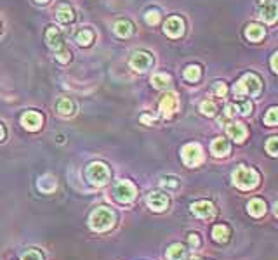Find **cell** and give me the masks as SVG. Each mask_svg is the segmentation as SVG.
<instances>
[{"instance_id":"7","label":"cell","mask_w":278,"mask_h":260,"mask_svg":"<svg viewBox=\"0 0 278 260\" xmlns=\"http://www.w3.org/2000/svg\"><path fill=\"white\" fill-rule=\"evenodd\" d=\"M183 161L188 165V167H197V165L202 163V160H204V153H202V148L198 144H186L185 148H183Z\"/></svg>"},{"instance_id":"6","label":"cell","mask_w":278,"mask_h":260,"mask_svg":"<svg viewBox=\"0 0 278 260\" xmlns=\"http://www.w3.org/2000/svg\"><path fill=\"white\" fill-rule=\"evenodd\" d=\"M113 194L120 203H130L136 198V187L130 180H120L115 184Z\"/></svg>"},{"instance_id":"33","label":"cell","mask_w":278,"mask_h":260,"mask_svg":"<svg viewBox=\"0 0 278 260\" xmlns=\"http://www.w3.org/2000/svg\"><path fill=\"white\" fill-rule=\"evenodd\" d=\"M21 260H42V255H40V251H37V250H28Z\"/></svg>"},{"instance_id":"11","label":"cell","mask_w":278,"mask_h":260,"mask_svg":"<svg viewBox=\"0 0 278 260\" xmlns=\"http://www.w3.org/2000/svg\"><path fill=\"white\" fill-rule=\"evenodd\" d=\"M179 106V101H178V96L174 92H167L162 96V101H160V111L165 118L172 116L176 113V109Z\"/></svg>"},{"instance_id":"1","label":"cell","mask_w":278,"mask_h":260,"mask_svg":"<svg viewBox=\"0 0 278 260\" xmlns=\"http://www.w3.org/2000/svg\"><path fill=\"white\" fill-rule=\"evenodd\" d=\"M46 42H47L49 47H51L52 51L56 52V58H58V61H61V63H68L70 61L71 52L66 49L61 30L56 28V26H49V28L46 30Z\"/></svg>"},{"instance_id":"3","label":"cell","mask_w":278,"mask_h":260,"mask_svg":"<svg viewBox=\"0 0 278 260\" xmlns=\"http://www.w3.org/2000/svg\"><path fill=\"white\" fill-rule=\"evenodd\" d=\"M89 224L97 232L108 231V229H111L115 225V213L110 208H106V206H99V208H96L92 212Z\"/></svg>"},{"instance_id":"8","label":"cell","mask_w":278,"mask_h":260,"mask_svg":"<svg viewBox=\"0 0 278 260\" xmlns=\"http://www.w3.org/2000/svg\"><path fill=\"white\" fill-rule=\"evenodd\" d=\"M259 7V16L262 18V21L268 23V25H273L276 21L278 11H276V2L275 0H259L257 2Z\"/></svg>"},{"instance_id":"31","label":"cell","mask_w":278,"mask_h":260,"mask_svg":"<svg viewBox=\"0 0 278 260\" xmlns=\"http://www.w3.org/2000/svg\"><path fill=\"white\" fill-rule=\"evenodd\" d=\"M226 92H228L226 84H223V82H216V84H214V94H216L217 97H224Z\"/></svg>"},{"instance_id":"38","label":"cell","mask_w":278,"mask_h":260,"mask_svg":"<svg viewBox=\"0 0 278 260\" xmlns=\"http://www.w3.org/2000/svg\"><path fill=\"white\" fill-rule=\"evenodd\" d=\"M276 58H278V54H276V52H275V54H273V58H271V70L273 71H275V73H276Z\"/></svg>"},{"instance_id":"22","label":"cell","mask_w":278,"mask_h":260,"mask_svg":"<svg viewBox=\"0 0 278 260\" xmlns=\"http://www.w3.org/2000/svg\"><path fill=\"white\" fill-rule=\"evenodd\" d=\"M75 40H77V44H78V45H84V47H87V45H91V44H92V40H94V33H92V30L84 28V30H80V32H77V35H75Z\"/></svg>"},{"instance_id":"20","label":"cell","mask_w":278,"mask_h":260,"mask_svg":"<svg viewBox=\"0 0 278 260\" xmlns=\"http://www.w3.org/2000/svg\"><path fill=\"white\" fill-rule=\"evenodd\" d=\"M75 103L68 97H63V99H59L58 103H56V111L59 113V115H65V116H70L75 113Z\"/></svg>"},{"instance_id":"16","label":"cell","mask_w":278,"mask_h":260,"mask_svg":"<svg viewBox=\"0 0 278 260\" xmlns=\"http://www.w3.org/2000/svg\"><path fill=\"white\" fill-rule=\"evenodd\" d=\"M210 149H212V154H214V156H217V158L226 156V154L230 153V142H228V139L217 137L216 141L212 142Z\"/></svg>"},{"instance_id":"4","label":"cell","mask_w":278,"mask_h":260,"mask_svg":"<svg viewBox=\"0 0 278 260\" xmlns=\"http://www.w3.org/2000/svg\"><path fill=\"white\" fill-rule=\"evenodd\" d=\"M233 182L238 186L240 189H254L259 184V173L254 168L238 167L233 172Z\"/></svg>"},{"instance_id":"24","label":"cell","mask_w":278,"mask_h":260,"mask_svg":"<svg viewBox=\"0 0 278 260\" xmlns=\"http://www.w3.org/2000/svg\"><path fill=\"white\" fill-rule=\"evenodd\" d=\"M167 257H169V260H183L186 257L185 246H183V244H179V243L172 244V246L167 250Z\"/></svg>"},{"instance_id":"5","label":"cell","mask_w":278,"mask_h":260,"mask_svg":"<svg viewBox=\"0 0 278 260\" xmlns=\"http://www.w3.org/2000/svg\"><path fill=\"white\" fill-rule=\"evenodd\" d=\"M85 175H87L89 182L92 186H104L110 180V168L104 163H101V161H94V163H91L87 167Z\"/></svg>"},{"instance_id":"9","label":"cell","mask_w":278,"mask_h":260,"mask_svg":"<svg viewBox=\"0 0 278 260\" xmlns=\"http://www.w3.org/2000/svg\"><path fill=\"white\" fill-rule=\"evenodd\" d=\"M129 65H130L132 70H136V71H146V70H150V68H152L153 58H152V54H148V52L137 51V52H134V54H132Z\"/></svg>"},{"instance_id":"2","label":"cell","mask_w":278,"mask_h":260,"mask_svg":"<svg viewBox=\"0 0 278 260\" xmlns=\"http://www.w3.org/2000/svg\"><path fill=\"white\" fill-rule=\"evenodd\" d=\"M262 90V82L261 78L257 77L255 73H245L242 78H240L238 84H235L233 87V94L235 96H252L257 97Z\"/></svg>"},{"instance_id":"23","label":"cell","mask_w":278,"mask_h":260,"mask_svg":"<svg viewBox=\"0 0 278 260\" xmlns=\"http://www.w3.org/2000/svg\"><path fill=\"white\" fill-rule=\"evenodd\" d=\"M39 189L42 193H52L56 189V179L52 175H44L39 180Z\"/></svg>"},{"instance_id":"10","label":"cell","mask_w":278,"mask_h":260,"mask_svg":"<svg viewBox=\"0 0 278 260\" xmlns=\"http://www.w3.org/2000/svg\"><path fill=\"white\" fill-rule=\"evenodd\" d=\"M165 35H169L171 39H179L185 33V21L179 16H171L164 25Z\"/></svg>"},{"instance_id":"12","label":"cell","mask_w":278,"mask_h":260,"mask_svg":"<svg viewBox=\"0 0 278 260\" xmlns=\"http://www.w3.org/2000/svg\"><path fill=\"white\" fill-rule=\"evenodd\" d=\"M146 203H148L150 208L155 210V212H162V210H165L169 206V196L160 193V191H153V193L148 194Z\"/></svg>"},{"instance_id":"37","label":"cell","mask_w":278,"mask_h":260,"mask_svg":"<svg viewBox=\"0 0 278 260\" xmlns=\"http://www.w3.org/2000/svg\"><path fill=\"white\" fill-rule=\"evenodd\" d=\"M188 241H190L191 246H198V244H200V239H198V234H195V232H191V234L188 236Z\"/></svg>"},{"instance_id":"14","label":"cell","mask_w":278,"mask_h":260,"mask_svg":"<svg viewBox=\"0 0 278 260\" xmlns=\"http://www.w3.org/2000/svg\"><path fill=\"white\" fill-rule=\"evenodd\" d=\"M191 212L200 218H210L216 213V208L210 201H197L191 205Z\"/></svg>"},{"instance_id":"25","label":"cell","mask_w":278,"mask_h":260,"mask_svg":"<svg viewBox=\"0 0 278 260\" xmlns=\"http://www.w3.org/2000/svg\"><path fill=\"white\" fill-rule=\"evenodd\" d=\"M185 78L188 82H198L202 78V68L198 65H190L185 68Z\"/></svg>"},{"instance_id":"15","label":"cell","mask_w":278,"mask_h":260,"mask_svg":"<svg viewBox=\"0 0 278 260\" xmlns=\"http://www.w3.org/2000/svg\"><path fill=\"white\" fill-rule=\"evenodd\" d=\"M226 132H228V135L233 139V141H236V142H242L243 139L247 137V129H245V125L243 123H230L228 125V129H226Z\"/></svg>"},{"instance_id":"21","label":"cell","mask_w":278,"mask_h":260,"mask_svg":"<svg viewBox=\"0 0 278 260\" xmlns=\"http://www.w3.org/2000/svg\"><path fill=\"white\" fill-rule=\"evenodd\" d=\"M264 28H262L261 25H255V23H252V25L247 26L245 30V37L250 40V42H259V40L264 37Z\"/></svg>"},{"instance_id":"34","label":"cell","mask_w":278,"mask_h":260,"mask_svg":"<svg viewBox=\"0 0 278 260\" xmlns=\"http://www.w3.org/2000/svg\"><path fill=\"white\" fill-rule=\"evenodd\" d=\"M238 111L242 113V115H250V113H252V103H250V101H243L238 106Z\"/></svg>"},{"instance_id":"30","label":"cell","mask_w":278,"mask_h":260,"mask_svg":"<svg viewBox=\"0 0 278 260\" xmlns=\"http://www.w3.org/2000/svg\"><path fill=\"white\" fill-rule=\"evenodd\" d=\"M145 20H146V23H148L150 26L157 25V23L160 21V13L157 9H150L148 13L145 14Z\"/></svg>"},{"instance_id":"17","label":"cell","mask_w":278,"mask_h":260,"mask_svg":"<svg viewBox=\"0 0 278 260\" xmlns=\"http://www.w3.org/2000/svg\"><path fill=\"white\" fill-rule=\"evenodd\" d=\"M56 18H58L59 23H63V25H68V23L75 20L73 9H71L68 4H61V6H58V9H56Z\"/></svg>"},{"instance_id":"28","label":"cell","mask_w":278,"mask_h":260,"mask_svg":"<svg viewBox=\"0 0 278 260\" xmlns=\"http://www.w3.org/2000/svg\"><path fill=\"white\" fill-rule=\"evenodd\" d=\"M276 122H278V109L273 106V108L268 109V113H266L264 123H266V125H269V127H275Z\"/></svg>"},{"instance_id":"41","label":"cell","mask_w":278,"mask_h":260,"mask_svg":"<svg viewBox=\"0 0 278 260\" xmlns=\"http://www.w3.org/2000/svg\"><path fill=\"white\" fill-rule=\"evenodd\" d=\"M190 260H202V258H190Z\"/></svg>"},{"instance_id":"29","label":"cell","mask_w":278,"mask_h":260,"mask_svg":"<svg viewBox=\"0 0 278 260\" xmlns=\"http://www.w3.org/2000/svg\"><path fill=\"white\" fill-rule=\"evenodd\" d=\"M200 111L204 113L205 116H214L216 115V104H214L212 101H204V103L200 104Z\"/></svg>"},{"instance_id":"18","label":"cell","mask_w":278,"mask_h":260,"mask_svg":"<svg viewBox=\"0 0 278 260\" xmlns=\"http://www.w3.org/2000/svg\"><path fill=\"white\" fill-rule=\"evenodd\" d=\"M113 30H115V33L120 37V39H127V37L132 35L134 26H132V23H130V21H127V20H120V21H116V23H115Z\"/></svg>"},{"instance_id":"36","label":"cell","mask_w":278,"mask_h":260,"mask_svg":"<svg viewBox=\"0 0 278 260\" xmlns=\"http://www.w3.org/2000/svg\"><path fill=\"white\" fill-rule=\"evenodd\" d=\"M236 113H238V106H235V104H226V106H224V115L226 116H235Z\"/></svg>"},{"instance_id":"26","label":"cell","mask_w":278,"mask_h":260,"mask_svg":"<svg viewBox=\"0 0 278 260\" xmlns=\"http://www.w3.org/2000/svg\"><path fill=\"white\" fill-rule=\"evenodd\" d=\"M212 236H214V239L219 241V243H226L228 238H230V229H228L226 225L219 224L212 229Z\"/></svg>"},{"instance_id":"27","label":"cell","mask_w":278,"mask_h":260,"mask_svg":"<svg viewBox=\"0 0 278 260\" xmlns=\"http://www.w3.org/2000/svg\"><path fill=\"white\" fill-rule=\"evenodd\" d=\"M152 84L155 89H167L171 84V77L167 73H155L152 77Z\"/></svg>"},{"instance_id":"19","label":"cell","mask_w":278,"mask_h":260,"mask_svg":"<svg viewBox=\"0 0 278 260\" xmlns=\"http://www.w3.org/2000/svg\"><path fill=\"white\" fill-rule=\"evenodd\" d=\"M247 210H249V213L252 217H262L266 213V203L262 201V199H259V198H254V199H250L249 201Z\"/></svg>"},{"instance_id":"39","label":"cell","mask_w":278,"mask_h":260,"mask_svg":"<svg viewBox=\"0 0 278 260\" xmlns=\"http://www.w3.org/2000/svg\"><path fill=\"white\" fill-rule=\"evenodd\" d=\"M4 137H6V129H4V125L0 123V141H4Z\"/></svg>"},{"instance_id":"32","label":"cell","mask_w":278,"mask_h":260,"mask_svg":"<svg viewBox=\"0 0 278 260\" xmlns=\"http://www.w3.org/2000/svg\"><path fill=\"white\" fill-rule=\"evenodd\" d=\"M276 146H278V137H269V141L266 142V149L271 156H276Z\"/></svg>"},{"instance_id":"35","label":"cell","mask_w":278,"mask_h":260,"mask_svg":"<svg viewBox=\"0 0 278 260\" xmlns=\"http://www.w3.org/2000/svg\"><path fill=\"white\" fill-rule=\"evenodd\" d=\"M162 186L178 187V179H176V177H162Z\"/></svg>"},{"instance_id":"40","label":"cell","mask_w":278,"mask_h":260,"mask_svg":"<svg viewBox=\"0 0 278 260\" xmlns=\"http://www.w3.org/2000/svg\"><path fill=\"white\" fill-rule=\"evenodd\" d=\"M35 2H39V4H47L49 0H35Z\"/></svg>"},{"instance_id":"13","label":"cell","mask_w":278,"mask_h":260,"mask_svg":"<svg viewBox=\"0 0 278 260\" xmlns=\"http://www.w3.org/2000/svg\"><path fill=\"white\" fill-rule=\"evenodd\" d=\"M42 123H44L42 115L37 111H26L25 115L21 116V125H23L26 130H32V132L39 130L40 127H42Z\"/></svg>"}]
</instances>
